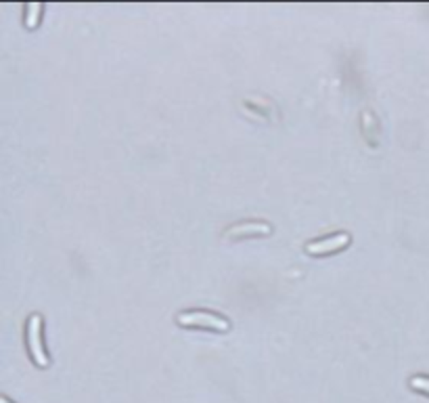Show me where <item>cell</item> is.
I'll list each match as a JSON object with an SVG mask.
<instances>
[{
    "label": "cell",
    "instance_id": "8992f818",
    "mask_svg": "<svg viewBox=\"0 0 429 403\" xmlns=\"http://www.w3.org/2000/svg\"><path fill=\"white\" fill-rule=\"evenodd\" d=\"M410 386L417 389V391L429 393V378H425V376H413V378H410Z\"/></svg>",
    "mask_w": 429,
    "mask_h": 403
},
{
    "label": "cell",
    "instance_id": "277c9868",
    "mask_svg": "<svg viewBox=\"0 0 429 403\" xmlns=\"http://www.w3.org/2000/svg\"><path fill=\"white\" fill-rule=\"evenodd\" d=\"M241 233H270V225L266 223H243L227 231V235H241Z\"/></svg>",
    "mask_w": 429,
    "mask_h": 403
},
{
    "label": "cell",
    "instance_id": "52a82bcc",
    "mask_svg": "<svg viewBox=\"0 0 429 403\" xmlns=\"http://www.w3.org/2000/svg\"><path fill=\"white\" fill-rule=\"evenodd\" d=\"M0 403H11V401H9L7 397H3V399H0Z\"/></svg>",
    "mask_w": 429,
    "mask_h": 403
},
{
    "label": "cell",
    "instance_id": "3957f363",
    "mask_svg": "<svg viewBox=\"0 0 429 403\" xmlns=\"http://www.w3.org/2000/svg\"><path fill=\"white\" fill-rule=\"evenodd\" d=\"M348 241H350V235H348V233H337V235H331V237H325V239L310 241V244H306V252H310V254H327V252H335L337 248L346 246Z\"/></svg>",
    "mask_w": 429,
    "mask_h": 403
},
{
    "label": "cell",
    "instance_id": "6da1fadb",
    "mask_svg": "<svg viewBox=\"0 0 429 403\" xmlns=\"http://www.w3.org/2000/svg\"><path fill=\"white\" fill-rule=\"evenodd\" d=\"M178 324L183 326H207V328H216V330H229V321L205 311H189L178 315Z\"/></svg>",
    "mask_w": 429,
    "mask_h": 403
},
{
    "label": "cell",
    "instance_id": "5b68a950",
    "mask_svg": "<svg viewBox=\"0 0 429 403\" xmlns=\"http://www.w3.org/2000/svg\"><path fill=\"white\" fill-rule=\"evenodd\" d=\"M40 9H42L40 3H30V5H27V17H25V23H27L30 28L38 23V19H40Z\"/></svg>",
    "mask_w": 429,
    "mask_h": 403
},
{
    "label": "cell",
    "instance_id": "7a4b0ae2",
    "mask_svg": "<svg viewBox=\"0 0 429 403\" xmlns=\"http://www.w3.org/2000/svg\"><path fill=\"white\" fill-rule=\"evenodd\" d=\"M40 326H42V319L40 315H32L27 319V345H30V351H32V357L38 366L45 368L49 364V357L42 349V340H40Z\"/></svg>",
    "mask_w": 429,
    "mask_h": 403
}]
</instances>
